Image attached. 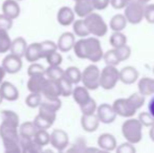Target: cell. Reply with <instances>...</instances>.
I'll list each match as a JSON object with an SVG mask.
<instances>
[{"label":"cell","mask_w":154,"mask_h":153,"mask_svg":"<svg viewBox=\"0 0 154 153\" xmlns=\"http://www.w3.org/2000/svg\"><path fill=\"white\" fill-rule=\"evenodd\" d=\"M73 50L79 59H87L97 63L103 59V48L97 37L82 38L73 44Z\"/></svg>","instance_id":"6da1fadb"},{"label":"cell","mask_w":154,"mask_h":153,"mask_svg":"<svg viewBox=\"0 0 154 153\" xmlns=\"http://www.w3.org/2000/svg\"><path fill=\"white\" fill-rule=\"evenodd\" d=\"M0 137L3 142L4 150L8 153H19L21 152L19 146V133L18 127L13 125L1 123L0 125Z\"/></svg>","instance_id":"7a4b0ae2"},{"label":"cell","mask_w":154,"mask_h":153,"mask_svg":"<svg viewBox=\"0 0 154 153\" xmlns=\"http://www.w3.org/2000/svg\"><path fill=\"white\" fill-rule=\"evenodd\" d=\"M122 134L129 143L138 144L143 139V125L137 118H128L122 125Z\"/></svg>","instance_id":"3957f363"},{"label":"cell","mask_w":154,"mask_h":153,"mask_svg":"<svg viewBox=\"0 0 154 153\" xmlns=\"http://www.w3.org/2000/svg\"><path fill=\"white\" fill-rule=\"evenodd\" d=\"M89 33L94 37H104L108 32V25L104 21L103 17L97 13H90L84 19Z\"/></svg>","instance_id":"277c9868"},{"label":"cell","mask_w":154,"mask_h":153,"mask_svg":"<svg viewBox=\"0 0 154 153\" xmlns=\"http://www.w3.org/2000/svg\"><path fill=\"white\" fill-rule=\"evenodd\" d=\"M120 81V70L113 65H106L100 70V87L105 90H111Z\"/></svg>","instance_id":"5b68a950"},{"label":"cell","mask_w":154,"mask_h":153,"mask_svg":"<svg viewBox=\"0 0 154 153\" xmlns=\"http://www.w3.org/2000/svg\"><path fill=\"white\" fill-rule=\"evenodd\" d=\"M144 8L145 4L138 2L137 0H131L125 6L124 16L126 17L127 21L133 25L140 23L144 19Z\"/></svg>","instance_id":"8992f818"},{"label":"cell","mask_w":154,"mask_h":153,"mask_svg":"<svg viewBox=\"0 0 154 153\" xmlns=\"http://www.w3.org/2000/svg\"><path fill=\"white\" fill-rule=\"evenodd\" d=\"M81 81L88 90H95L100 87V69L95 64L88 65L82 72Z\"/></svg>","instance_id":"52a82bcc"},{"label":"cell","mask_w":154,"mask_h":153,"mask_svg":"<svg viewBox=\"0 0 154 153\" xmlns=\"http://www.w3.org/2000/svg\"><path fill=\"white\" fill-rule=\"evenodd\" d=\"M49 143L58 151H64L69 143L68 134L64 130L55 129L51 134H49Z\"/></svg>","instance_id":"ba28073f"},{"label":"cell","mask_w":154,"mask_h":153,"mask_svg":"<svg viewBox=\"0 0 154 153\" xmlns=\"http://www.w3.org/2000/svg\"><path fill=\"white\" fill-rule=\"evenodd\" d=\"M112 108H113L114 112L116 113V115H120L127 118H132L136 113V110L132 108V106L130 105L127 98L116 100L113 102V104H112Z\"/></svg>","instance_id":"9c48e42d"},{"label":"cell","mask_w":154,"mask_h":153,"mask_svg":"<svg viewBox=\"0 0 154 153\" xmlns=\"http://www.w3.org/2000/svg\"><path fill=\"white\" fill-rule=\"evenodd\" d=\"M2 67L8 74H17L22 68V60L18 56L14 55V54H10L2 61Z\"/></svg>","instance_id":"30bf717a"},{"label":"cell","mask_w":154,"mask_h":153,"mask_svg":"<svg viewBox=\"0 0 154 153\" xmlns=\"http://www.w3.org/2000/svg\"><path fill=\"white\" fill-rule=\"evenodd\" d=\"M95 112H97V116L100 123H103V124H111L116 118V113L114 112L112 105L106 104V103L97 107Z\"/></svg>","instance_id":"8fae6325"},{"label":"cell","mask_w":154,"mask_h":153,"mask_svg":"<svg viewBox=\"0 0 154 153\" xmlns=\"http://www.w3.org/2000/svg\"><path fill=\"white\" fill-rule=\"evenodd\" d=\"M41 94L44 98H59L61 96V91H60L58 81L51 79L45 80L42 90H41Z\"/></svg>","instance_id":"7c38bea8"},{"label":"cell","mask_w":154,"mask_h":153,"mask_svg":"<svg viewBox=\"0 0 154 153\" xmlns=\"http://www.w3.org/2000/svg\"><path fill=\"white\" fill-rule=\"evenodd\" d=\"M97 146L104 152H111L116 148V139L111 133H103L97 139Z\"/></svg>","instance_id":"4fadbf2b"},{"label":"cell","mask_w":154,"mask_h":153,"mask_svg":"<svg viewBox=\"0 0 154 153\" xmlns=\"http://www.w3.org/2000/svg\"><path fill=\"white\" fill-rule=\"evenodd\" d=\"M0 92L3 99L11 102L18 100L19 98V91L16 88V86L13 85L10 82H2L0 84Z\"/></svg>","instance_id":"5bb4252c"},{"label":"cell","mask_w":154,"mask_h":153,"mask_svg":"<svg viewBox=\"0 0 154 153\" xmlns=\"http://www.w3.org/2000/svg\"><path fill=\"white\" fill-rule=\"evenodd\" d=\"M93 11H94V8H93L92 0H77L75 1L73 12L80 18H85Z\"/></svg>","instance_id":"9a60e30c"},{"label":"cell","mask_w":154,"mask_h":153,"mask_svg":"<svg viewBox=\"0 0 154 153\" xmlns=\"http://www.w3.org/2000/svg\"><path fill=\"white\" fill-rule=\"evenodd\" d=\"M138 79V72L133 66H125L123 69L120 70V81L124 84L131 85L134 84Z\"/></svg>","instance_id":"2e32d148"},{"label":"cell","mask_w":154,"mask_h":153,"mask_svg":"<svg viewBox=\"0 0 154 153\" xmlns=\"http://www.w3.org/2000/svg\"><path fill=\"white\" fill-rule=\"evenodd\" d=\"M19 146L23 153H38L42 151V147L35 143L32 137L19 136Z\"/></svg>","instance_id":"e0dca14e"},{"label":"cell","mask_w":154,"mask_h":153,"mask_svg":"<svg viewBox=\"0 0 154 153\" xmlns=\"http://www.w3.org/2000/svg\"><path fill=\"white\" fill-rule=\"evenodd\" d=\"M75 42V34L66 32V33H63L62 35L60 36L59 40H58L57 47L62 53H67V51L72 49Z\"/></svg>","instance_id":"ac0fdd59"},{"label":"cell","mask_w":154,"mask_h":153,"mask_svg":"<svg viewBox=\"0 0 154 153\" xmlns=\"http://www.w3.org/2000/svg\"><path fill=\"white\" fill-rule=\"evenodd\" d=\"M2 12L3 15L14 20L20 15V6L16 0H5L2 3Z\"/></svg>","instance_id":"d6986e66"},{"label":"cell","mask_w":154,"mask_h":153,"mask_svg":"<svg viewBox=\"0 0 154 153\" xmlns=\"http://www.w3.org/2000/svg\"><path fill=\"white\" fill-rule=\"evenodd\" d=\"M57 20L63 26H68L75 21V12L68 6H63L58 12Z\"/></svg>","instance_id":"ffe728a7"},{"label":"cell","mask_w":154,"mask_h":153,"mask_svg":"<svg viewBox=\"0 0 154 153\" xmlns=\"http://www.w3.org/2000/svg\"><path fill=\"white\" fill-rule=\"evenodd\" d=\"M81 125L82 128L86 132H94L99 128L100 121L97 115H83L81 118Z\"/></svg>","instance_id":"44dd1931"},{"label":"cell","mask_w":154,"mask_h":153,"mask_svg":"<svg viewBox=\"0 0 154 153\" xmlns=\"http://www.w3.org/2000/svg\"><path fill=\"white\" fill-rule=\"evenodd\" d=\"M24 57L27 62H37L42 58V53H41V43H32L29 46H26Z\"/></svg>","instance_id":"7402d4cb"},{"label":"cell","mask_w":154,"mask_h":153,"mask_svg":"<svg viewBox=\"0 0 154 153\" xmlns=\"http://www.w3.org/2000/svg\"><path fill=\"white\" fill-rule=\"evenodd\" d=\"M72 96L75 102L77 103L79 106L85 104L88 100L90 99L89 90L84 86H77L75 89H72Z\"/></svg>","instance_id":"603a6c76"},{"label":"cell","mask_w":154,"mask_h":153,"mask_svg":"<svg viewBox=\"0 0 154 153\" xmlns=\"http://www.w3.org/2000/svg\"><path fill=\"white\" fill-rule=\"evenodd\" d=\"M138 92L143 94V96H152L154 94V79L151 78H143L138 81L137 84Z\"/></svg>","instance_id":"cb8c5ba5"},{"label":"cell","mask_w":154,"mask_h":153,"mask_svg":"<svg viewBox=\"0 0 154 153\" xmlns=\"http://www.w3.org/2000/svg\"><path fill=\"white\" fill-rule=\"evenodd\" d=\"M26 46H27L26 41H25L22 37H18V38L15 39V40L12 41L10 50L12 54L22 58V57H24L25 50H26Z\"/></svg>","instance_id":"d4e9b609"},{"label":"cell","mask_w":154,"mask_h":153,"mask_svg":"<svg viewBox=\"0 0 154 153\" xmlns=\"http://www.w3.org/2000/svg\"><path fill=\"white\" fill-rule=\"evenodd\" d=\"M44 75L41 76H32L29 77V80L27 82V89L31 92H36V93H41L43 84L45 82Z\"/></svg>","instance_id":"484cf974"},{"label":"cell","mask_w":154,"mask_h":153,"mask_svg":"<svg viewBox=\"0 0 154 153\" xmlns=\"http://www.w3.org/2000/svg\"><path fill=\"white\" fill-rule=\"evenodd\" d=\"M127 19L123 14H116L111 18L109 26L113 32H123L127 26Z\"/></svg>","instance_id":"4316f807"},{"label":"cell","mask_w":154,"mask_h":153,"mask_svg":"<svg viewBox=\"0 0 154 153\" xmlns=\"http://www.w3.org/2000/svg\"><path fill=\"white\" fill-rule=\"evenodd\" d=\"M64 77L70 82L71 84H79L81 82L82 72L75 66H70L64 70Z\"/></svg>","instance_id":"83f0119b"},{"label":"cell","mask_w":154,"mask_h":153,"mask_svg":"<svg viewBox=\"0 0 154 153\" xmlns=\"http://www.w3.org/2000/svg\"><path fill=\"white\" fill-rule=\"evenodd\" d=\"M127 100L129 101L130 105L132 106V108L135 109L136 111L140 108H142L144 106L145 102H146V96H143L140 92H134L131 96H129L127 98Z\"/></svg>","instance_id":"f1b7e54d"},{"label":"cell","mask_w":154,"mask_h":153,"mask_svg":"<svg viewBox=\"0 0 154 153\" xmlns=\"http://www.w3.org/2000/svg\"><path fill=\"white\" fill-rule=\"evenodd\" d=\"M0 115H1L2 122L3 123L13 125V126H15V127L19 126V116L16 112H14V111L2 110L1 113H0Z\"/></svg>","instance_id":"f546056e"},{"label":"cell","mask_w":154,"mask_h":153,"mask_svg":"<svg viewBox=\"0 0 154 153\" xmlns=\"http://www.w3.org/2000/svg\"><path fill=\"white\" fill-rule=\"evenodd\" d=\"M73 33H75V36L81 38H85L88 37L90 35L89 31H88L87 26H86L84 20H75L73 21Z\"/></svg>","instance_id":"4dcf8cb0"},{"label":"cell","mask_w":154,"mask_h":153,"mask_svg":"<svg viewBox=\"0 0 154 153\" xmlns=\"http://www.w3.org/2000/svg\"><path fill=\"white\" fill-rule=\"evenodd\" d=\"M38 130L34 123L32 122H25L19 128V136H24V137H32L36 131Z\"/></svg>","instance_id":"1f68e13d"},{"label":"cell","mask_w":154,"mask_h":153,"mask_svg":"<svg viewBox=\"0 0 154 153\" xmlns=\"http://www.w3.org/2000/svg\"><path fill=\"white\" fill-rule=\"evenodd\" d=\"M109 42L113 48H118V47L127 44V37L122 32H113V34L110 36Z\"/></svg>","instance_id":"d6a6232c"},{"label":"cell","mask_w":154,"mask_h":153,"mask_svg":"<svg viewBox=\"0 0 154 153\" xmlns=\"http://www.w3.org/2000/svg\"><path fill=\"white\" fill-rule=\"evenodd\" d=\"M32 139L41 147L46 146L47 144H49V133L45 129H38L32 136Z\"/></svg>","instance_id":"836d02e7"},{"label":"cell","mask_w":154,"mask_h":153,"mask_svg":"<svg viewBox=\"0 0 154 153\" xmlns=\"http://www.w3.org/2000/svg\"><path fill=\"white\" fill-rule=\"evenodd\" d=\"M44 75H46V77L48 78V79L59 81L62 77H64V70H63L60 66L49 65L48 67L45 69Z\"/></svg>","instance_id":"e575fe53"},{"label":"cell","mask_w":154,"mask_h":153,"mask_svg":"<svg viewBox=\"0 0 154 153\" xmlns=\"http://www.w3.org/2000/svg\"><path fill=\"white\" fill-rule=\"evenodd\" d=\"M12 40L8 34V31L0 29V54H4L10 50Z\"/></svg>","instance_id":"d590c367"},{"label":"cell","mask_w":154,"mask_h":153,"mask_svg":"<svg viewBox=\"0 0 154 153\" xmlns=\"http://www.w3.org/2000/svg\"><path fill=\"white\" fill-rule=\"evenodd\" d=\"M103 59L107 65L116 66L121 63L120 59H119V57H118V54H116V48L109 49V50H107L106 53H104Z\"/></svg>","instance_id":"8d00e7d4"},{"label":"cell","mask_w":154,"mask_h":153,"mask_svg":"<svg viewBox=\"0 0 154 153\" xmlns=\"http://www.w3.org/2000/svg\"><path fill=\"white\" fill-rule=\"evenodd\" d=\"M40 105H43V106L47 107V108H51L55 111H58L61 108L62 102L59 98H44L43 96Z\"/></svg>","instance_id":"74e56055"},{"label":"cell","mask_w":154,"mask_h":153,"mask_svg":"<svg viewBox=\"0 0 154 153\" xmlns=\"http://www.w3.org/2000/svg\"><path fill=\"white\" fill-rule=\"evenodd\" d=\"M60 87V91H61L62 96H69L72 93V84L68 81L65 77H62L61 79L58 81Z\"/></svg>","instance_id":"f35d334b"},{"label":"cell","mask_w":154,"mask_h":153,"mask_svg":"<svg viewBox=\"0 0 154 153\" xmlns=\"http://www.w3.org/2000/svg\"><path fill=\"white\" fill-rule=\"evenodd\" d=\"M58 47L57 44L53 41L46 40L44 42L41 43V53H42V58H46L49 54L54 53V51H57Z\"/></svg>","instance_id":"ab89813d"},{"label":"cell","mask_w":154,"mask_h":153,"mask_svg":"<svg viewBox=\"0 0 154 153\" xmlns=\"http://www.w3.org/2000/svg\"><path fill=\"white\" fill-rule=\"evenodd\" d=\"M41 101H42V96L41 93H36V92H31L25 99V103L29 107L31 108H37L40 106Z\"/></svg>","instance_id":"60d3db41"},{"label":"cell","mask_w":154,"mask_h":153,"mask_svg":"<svg viewBox=\"0 0 154 153\" xmlns=\"http://www.w3.org/2000/svg\"><path fill=\"white\" fill-rule=\"evenodd\" d=\"M97 106L95 101L92 98H90L85 104L80 106V109H81V112L83 115H93L97 111Z\"/></svg>","instance_id":"b9f144b4"},{"label":"cell","mask_w":154,"mask_h":153,"mask_svg":"<svg viewBox=\"0 0 154 153\" xmlns=\"http://www.w3.org/2000/svg\"><path fill=\"white\" fill-rule=\"evenodd\" d=\"M116 54H118V57L121 62L128 60L130 58V56H131V47L127 44L116 48Z\"/></svg>","instance_id":"7bdbcfd3"},{"label":"cell","mask_w":154,"mask_h":153,"mask_svg":"<svg viewBox=\"0 0 154 153\" xmlns=\"http://www.w3.org/2000/svg\"><path fill=\"white\" fill-rule=\"evenodd\" d=\"M137 120L140 121V123L143 125V127H151L154 125V118L147 111H143L140 112Z\"/></svg>","instance_id":"ee69618b"},{"label":"cell","mask_w":154,"mask_h":153,"mask_svg":"<svg viewBox=\"0 0 154 153\" xmlns=\"http://www.w3.org/2000/svg\"><path fill=\"white\" fill-rule=\"evenodd\" d=\"M44 72H45V68L43 67L41 64L35 63V62L29 66V69H27V75H29V77L41 76V75H44Z\"/></svg>","instance_id":"f6af8a7d"},{"label":"cell","mask_w":154,"mask_h":153,"mask_svg":"<svg viewBox=\"0 0 154 153\" xmlns=\"http://www.w3.org/2000/svg\"><path fill=\"white\" fill-rule=\"evenodd\" d=\"M46 60H47V63L49 65H53V66H60L62 63V56L61 54H58L57 51H54V53L49 54L48 56L46 57Z\"/></svg>","instance_id":"bcb514c9"},{"label":"cell","mask_w":154,"mask_h":153,"mask_svg":"<svg viewBox=\"0 0 154 153\" xmlns=\"http://www.w3.org/2000/svg\"><path fill=\"white\" fill-rule=\"evenodd\" d=\"M144 18L150 24H154V3L147 4L144 8Z\"/></svg>","instance_id":"7dc6e473"},{"label":"cell","mask_w":154,"mask_h":153,"mask_svg":"<svg viewBox=\"0 0 154 153\" xmlns=\"http://www.w3.org/2000/svg\"><path fill=\"white\" fill-rule=\"evenodd\" d=\"M116 151L118 153H135L136 149H135V147H134L133 144L127 142V143L121 144L120 146H116Z\"/></svg>","instance_id":"c3c4849f"},{"label":"cell","mask_w":154,"mask_h":153,"mask_svg":"<svg viewBox=\"0 0 154 153\" xmlns=\"http://www.w3.org/2000/svg\"><path fill=\"white\" fill-rule=\"evenodd\" d=\"M13 26V19L6 17L5 15L0 14V29L8 31Z\"/></svg>","instance_id":"681fc988"},{"label":"cell","mask_w":154,"mask_h":153,"mask_svg":"<svg viewBox=\"0 0 154 153\" xmlns=\"http://www.w3.org/2000/svg\"><path fill=\"white\" fill-rule=\"evenodd\" d=\"M92 4L94 10L103 11L108 8L110 4V0H92Z\"/></svg>","instance_id":"f907efd6"},{"label":"cell","mask_w":154,"mask_h":153,"mask_svg":"<svg viewBox=\"0 0 154 153\" xmlns=\"http://www.w3.org/2000/svg\"><path fill=\"white\" fill-rule=\"evenodd\" d=\"M129 0H110V4L116 10H122L129 3Z\"/></svg>","instance_id":"816d5d0a"},{"label":"cell","mask_w":154,"mask_h":153,"mask_svg":"<svg viewBox=\"0 0 154 153\" xmlns=\"http://www.w3.org/2000/svg\"><path fill=\"white\" fill-rule=\"evenodd\" d=\"M148 110H149V113L154 118V96L150 100L148 104Z\"/></svg>","instance_id":"f5cc1de1"},{"label":"cell","mask_w":154,"mask_h":153,"mask_svg":"<svg viewBox=\"0 0 154 153\" xmlns=\"http://www.w3.org/2000/svg\"><path fill=\"white\" fill-rule=\"evenodd\" d=\"M4 76H5V70H4V68L2 67V66H0V84L3 81Z\"/></svg>","instance_id":"db71d44e"},{"label":"cell","mask_w":154,"mask_h":153,"mask_svg":"<svg viewBox=\"0 0 154 153\" xmlns=\"http://www.w3.org/2000/svg\"><path fill=\"white\" fill-rule=\"evenodd\" d=\"M150 131H149V136H150V139H151V141L154 142V125L153 126H151L150 127Z\"/></svg>","instance_id":"11a10c76"},{"label":"cell","mask_w":154,"mask_h":153,"mask_svg":"<svg viewBox=\"0 0 154 153\" xmlns=\"http://www.w3.org/2000/svg\"><path fill=\"white\" fill-rule=\"evenodd\" d=\"M138 2H140V3H143V4H147L148 2H150L151 0H137Z\"/></svg>","instance_id":"9f6ffc18"},{"label":"cell","mask_w":154,"mask_h":153,"mask_svg":"<svg viewBox=\"0 0 154 153\" xmlns=\"http://www.w3.org/2000/svg\"><path fill=\"white\" fill-rule=\"evenodd\" d=\"M2 100H3V98H2V96H1V92H0V104H1Z\"/></svg>","instance_id":"6f0895ef"},{"label":"cell","mask_w":154,"mask_h":153,"mask_svg":"<svg viewBox=\"0 0 154 153\" xmlns=\"http://www.w3.org/2000/svg\"><path fill=\"white\" fill-rule=\"evenodd\" d=\"M16 1H22V0H16Z\"/></svg>","instance_id":"680465c9"},{"label":"cell","mask_w":154,"mask_h":153,"mask_svg":"<svg viewBox=\"0 0 154 153\" xmlns=\"http://www.w3.org/2000/svg\"><path fill=\"white\" fill-rule=\"evenodd\" d=\"M153 74H154V67H153Z\"/></svg>","instance_id":"91938a15"},{"label":"cell","mask_w":154,"mask_h":153,"mask_svg":"<svg viewBox=\"0 0 154 153\" xmlns=\"http://www.w3.org/2000/svg\"><path fill=\"white\" fill-rule=\"evenodd\" d=\"M75 1H77V0H75Z\"/></svg>","instance_id":"94428289"},{"label":"cell","mask_w":154,"mask_h":153,"mask_svg":"<svg viewBox=\"0 0 154 153\" xmlns=\"http://www.w3.org/2000/svg\"><path fill=\"white\" fill-rule=\"evenodd\" d=\"M129 1H131V0H129Z\"/></svg>","instance_id":"6125c7cd"}]
</instances>
